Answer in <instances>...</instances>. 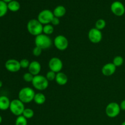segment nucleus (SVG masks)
I'll return each mask as SVG.
<instances>
[{
  "label": "nucleus",
  "instance_id": "obj_1",
  "mask_svg": "<svg viewBox=\"0 0 125 125\" xmlns=\"http://www.w3.org/2000/svg\"><path fill=\"white\" fill-rule=\"evenodd\" d=\"M27 30L32 35L36 37L43 33V25L37 19H31L27 23Z\"/></svg>",
  "mask_w": 125,
  "mask_h": 125
},
{
  "label": "nucleus",
  "instance_id": "obj_2",
  "mask_svg": "<svg viewBox=\"0 0 125 125\" xmlns=\"http://www.w3.org/2000/svg\"><path fill=\"white\" fill-rule=\"evenodd\" d=\"M35 95V93L34 89L29 87H25L20 90L18 93V99L24 104L29 103L34 101Z\"/></svg>",
  "mask_w": 125,
  "mask_h": 125
},
{
  "label": "nucleus",
  "instance_id": "obj_3",
  "mask_svg": "<svg viewBox=\"0 0 125 125\" xmlns=\"http://www.w3.org/2000/svg\"><path fill=\"white\" fill-rule=\"evenodd\" d=\"M34 42L35 46L39 47L42 50L50 48L52 45V41L50 36L43 33L35 37Z\"/></svg>",
  "mask_w": 125,
  "mask_h": 125
},
{
  "label": "nucleus",
  "instance_id": "obj_4",
  "mask_svg": "<svg viewBox=\"0 0 125 125\" xmlns=\"http://www.w3.org/2000/svg\"><path fill=\"white\" fill-rule=\"evenodd\" d=\"M31 83L34 89L40 91L46 90L49 85V81L46 76L40 74L35 76Z\"/></svg>",
  "mask_w": 125,
  "mask_h": 125
},
{
  "label": "nucleus",
  "instance_id": "obj_5",
  "mask_svg": "<svg viewBox=\"0 0 125 125\" xmlns=\"http://www.w3.org/2000/svg\"><path fill=\"white\" fill-rule=\"evenodd\" d=\"M9 109L11 113L17 117L22 115L23 111L25 109L24 104L19 99H15L11 101Z\"/></svg>",
  "mask_w": 125,
  "mask_h": 125
},
{
  "label": "nucleus",
  "instance_id": "obj_6",
  "mask_svg": "<svg viewBox=\"0 0 125 125\" xmlns=\"http://www.w3.org/2000/svg\"><path fill=\"white\" fill-rule=\"evenodd\" d=\"M121 111L120 104L116 102H111L106 106V114L109 118H115L120 114Z\"/></svg>",
  "mask_w": 125,
  "mask_h": 125
},
{
  "label": "nucleus",
  "instance_id": "obj_7",
  "mask_svg": "<svg viewBox=\"0 0 125 125\" xmlns=\"http://www.w3.org/2000/svg\"><path fill=\"white\" fill-rule=\"evenodd\" d=\"M53 12L49 9H44L39 13L37 20L43 24H51L52 18H54Z\"/></svg>",
  "mask_w": 125,
  "mask_h": 125
},
{
  "label": "nucleus",
  "instance_id": "obj_8",
  "mask_svg": "<svg viewBox=\"0 0 125 125\" xmlns=\"http://www.w3.org/2000/svg\"><path fill=\"white\" fill-rule=\"evenodd\" d=\"M54 45L59 51H65L68 47V40L63 35H57L54 39Z\"/></svg>",
  "mask_w": 125,
  "mask_h": 125
},
{
  "label": "nucleus",
  "instance_id": "obj_9",
  "mask_svg": "<svg viewBox=\"0 0 125 125\" xmlns=\"http://www.w3.org/2000/svg\"><path fill=\"white\" fill-rule=\"evenodd\" d=\"M48 67L50 70L57 73L61 72L63 68V62L61 59L57 57H52L48 63Z\"/></svg>",
  "mask_w": 125,
  "mask_h": 125
},
{
  "label": "nucleus",
  "instance_id": "obj_10",
  "mask_svg": "<svg viewBox=\"0 0 125 125\" xmlns=\"http://www.w3.org/2000/svg\"><path fill=\"white\" fill-rule=\"evenodd\" d=\"M88 37L92 43H98L102 40L103 34L101 31L94 28L90 29L89 31Z\"/></svg>",
  "mask_w": 125,
  "mask_h": 125
},
{
  "label": "nucleus",
  "instance_id": "obj_11",
  "mask_svg": "<svg viewBox=\"0 0 125 125\" xmlns=\"http://www.w3.org/2000/svg\"><path fill=\"white\" fill-rule=\"evenodd\" d=\"M111 10L116 16L121 17L125 13V7L123 3L119 1H114L111 6Z\"/></svg>",
  "mask_w": 125,
  "mask_h": 125
},
{
  "label": "nucleus",
  "instance_id": "obj_12",
  "mask_svg": "<svg viewBox=\"0 0 125 125\" xmlns=\"http://www.w3.org/2000/svg\"><path fill=\"white\" fill-rule=\"evenodd\" d=\"M5 68L7 71L12 73H16L20 70L21 66L20 61L14 59L7 60L5 63Z\"/></svg>",
  "mask_w": 125,
  "mask_h": 125
},
{
  "label": "nucleus",
  "instance_id": "obj_13",
  "mask_svg": "<svg viewBox=\"0 0 125 125\" xmlns=\"http://www.w3.org/2000/svg\"><path fill=\"white\" fill-rule=\"evenodd\" d=\"M116 69H117V67L114 65V63L109 62L105 64L103 67L101 72L103 75L106 76H110L113 75L115 73Z\"/></svg>",
  "mask_w": 125,
  "mask_h": 125
},
{
  "label": "nucleus",
  "instance_id": "obj_14",
  "mask_svg": "<svg viewBox=\"0 0 125 125\" xmlns=\"http://www.w3.org/2000/svg\"><path fill=\"white\" fill-rule=\"evenodd\" d=\"M41 68L42 67L40 62L37 61H32L30 63V65L28 67V70L29 73L35 76L39 75L41 71Z\"/></svg>",
  "mask_w": 125,
  "mask_h": 125
},
{
  "label": "nucleus",
  "instance_id": "obj_15",
  "mask_svg": "<svg viewBox=\"0 0 125 125\" xmlns=\"http://www.w3.org/2000/svg\"><path fill=\"white\" fill-rule=\"evenodd\" d=\"M68 76L65 73L63 72H59L56 73V76L55 81L56 83L59 85H65L68 83Z\"/></svg>",
  "mask_w": 125,
  "mask_h": 125
},
{
  "label": "nucleus",
  "instance_id": "obj_16",
  "mask_svg": "<svg viewBox=\"0 0 125 125\" xmlns=\"http://www.w3.org/2000/svg\"><path fill=\"white\" fill-rule=\"evenodd\" d=\"M10 102L11 101L7 96L4 95L0 96V110L6 111L9 109L10 105Z\"/></svg>",
  "mask_w": 125,
  "mask_h": 125
},
{
  "label": "nucleus",
  "instance_id": "obj_17",
  "mask_svg": "<svg viewBox=\"0 0 125 125\" xmlns=\"http://www.w3.org/2000/svg\"><path fill=\"white\" fill-rule=\"evenodd\" d=\"M66 12H67V10H66L65 7L62 5H59V6H57L55 7L52 12H53L54 17L59 18L61 17H63L65 15Z\"/></svg>",
  "mask_w": 125,
  "mask_h": 125
},
{
  "label": "nucleus",
  "instance_id": "obj_18",
  "mask_svg": "<svg viewBox=\"0 0 125 125\" xmlns=\"http://www.w3.org/2000/svg\"><path fill=\"white\" fill-rule=\"evenodd\" d=\"M7 7L8 10L11 12H17L20 9V4L16 0H12V1L7 3Z\"/></svg>",
  "mask_w": 125,
  "mask_h": 125
},
{
  "label": "nucleus",
  "instance_id": "obj_19",
  "mask_svg": "<svg viewBox=\"0 0 125 125\" xmlns=\"http://www.w3.org/2000/svg\"><path fill=\"white\" fill-rule=\"evenodd\" d=\"M34 101L38 105L43 104L46 101V96L42 93H37L34 96Z\"/></svg>",
  "mask_w": 125,
  "mask_h": 125
},
{
  "label": "nucleus",
  "instance_id": "obj_20",
  "mask_svg": "<svg viewBox=\"0 0 125 125\" xmlns=\"http://www.w3.org/2000/svg\"><path fill=\"white\" fill-rule=\"evenodd\" d=\"M8 11L7 3L5 2L2 0H0V18L6 15Z\"/></svg>",
  "mask_w": 125,
  "mask_h": 125
},
{
  "label": "nucleus",
  "instance_id": "obj_21",
  "mask_svg": "<svg viewBox=\"0 0 125 125\" xmlns=\"http://www.w3.org/2000/svg\"><path fill=\"white\" fill-rule=\"evenodd\" d=\"M54 32V26L51 24H48L43 25V34L45 35H50L53 33Z\"/></svg>",
  "mask_w": 125,
  "mask_h": 125
},
{
  "label": "nucleus",
  "instance_id": "obj_22",
  "mask_svg": "<svg viewBox=\"0 0 125 125\" xmlns=\"http://www.w3.org/2000/svg\"><path fill=\"white\" fill-rule=\"evenodd\" d=\"M22 115L24 116L26 119H31L34 117V112L32 109L25 108V109L23 111Z\"/></svg>",
  "mask_w": 125,
  "mask_h": 125
},
{
  "label": "nucleus",
  "instance_id": "obj_23",
  "mask_svg": "<svg viewBox=\"0 0 125 125\" xmlns=\"http://www.w3.org/2000/svg\"><path fill=\"white\" fill-rule=\"evenodd\" d=\"M106 26V22L104 19H99L95 23V28L98 30H103Z\"/></svg>",
  "mask_w": 125,
  "mask_h": 125
},
{
  "label": "nucleus",
  "instance_id": "obj_24",
  "mask_svg": "<svg viewBox=\"0 0 125 125\" xmlns=\"http://www.w3.org/2000/svg\"><path fill=\"white\" fill-rule=\"evenodd\" d=\"M123 62H124V59L123 57L120 56H117L114 58L112 63L116 67H118L122 66L123 64Z\"/></svg>",
  "mask_w": 125,
  "mask_h": 125
},
{
  "label": "nucleus",
  "instance_id": "obj_25",
  "mask_svg": "<svg viewBox=\"0 0 125 125\" xmlns=\"http://www.w3.org/2000/svg\"><path fill=\"white\" fill-rule=\"evenodd\" d=\"M26 118L23 115L17 117L15 120V125H28V121Z\"/></svg>",
  "mask_w": 125,
  "mask_h": 125
},
{
  "label": "nucleus",
  "instance_id": "obj_26",
  "mask_svg": "<svg viewBox=\"0 0 125 125\" xmlns=\"http://www.w3.org/2000/svg\"><path fill=\"white\" fill-rule=\"evenodd\" d=\"M34 76L31 73H29V72L24 73L23 76V80L25 82H26V83H32L33 79H34Z\"/></svg>",
  "mask_w": 125,
  "mask_h": 125
},
{
  "label": "nucleus",
  "instance_id": "obj_27",
  "mask_svg": "<svg viewBox=\"0 0 125 125\" xmlns=\"http://www.w3.org/2000/svg\"><path fill=\"white\" fill-rule=\"evenodd\" d=\"M56 76V73L52 72V71L50 70L46 74V79L48 80V81H52L55 80Z\"/></svg>",
  "mask_w": 125,
  "mask_h": 125
},
{
  "label": "nucleus",
  "instance_id": "obj_28",
  "mask_svg": "<svg viewBox=\"0 0 125 125\" xmlns=\"http://www.w3.org/2000/svg\"><path fill=\"white\" fill-rule=\"evenodd\" d=\"M31 62L29 61L27 59H23L20 61V63L21 68H28L29 65H30Z\"/></svg>",
  "mask_w": 125,
  "mask_h": 125
},
{
  "label": "nucleus",
  "instance_id": "obj_29",
  "mask_svg": "<svg viewBox=\"0 0 125 125\" xmlns=\"http://www.w3.org/2000/svg\"><path fill=\"white\" fill-rule=\"evenodd\" d=\"M42 51L43 50L41 48L35 46L32 50V54L34 56H35V57H39V56H40L42 54Z\"/></svg>",
  "mask_w": 125,
  "mask_h": 125
},
{
  "label": "nucleus",
  "instance_id": "obj_30",
  "mask_svg": "<svg viewBox=\"0 0 125 125\" xmlns=\"http://www.w3.org/2000/svg\"><path fill=\"white\" fill-rule=\"evenodd\" d=\"M51 24L52 26H57L60 24V20L59 18H57V17H54V18H52V21L51 22Z\"/></svg>",
  "mask_w": 125,
  "mask_h": 125
},
{
  "label": "nucleus",
  "instance_id": "obj_31",
  "mask_svg": "<svg viewBox=\"0 0 125 125\" xmlns=\"http://www.w3.org/2000/svg\"><path fill=\"white\" fill-rule=\"evenodd\" d=\"M120 107L121 110L125 111V100H123L120 103Z\"/></svg>",
  "mask_w": 125,
  "mask_h": 125
},
{
  "label": "nucleus",
  "instance_id": "obj_32",
  "mask_svg": "<svg viewBox=\"0 0 125 125\" xmlns=\"http://www.w3.org/2000/svg\"><path fill=\"white\" fill-rule=\"evenodd\" d=\"M3 1H4L5 2H6V3H9V2H10V1H12V0H2Z\"/></svg>",
  "mask_w": 125,
  "mask_h": 125
},
{
  "label": "nucleus",
  "instance_id": "obj_33",
  "mask_svg": "<svg viewBox=\"0 0 125 125\" xmlns=\"http://www.w3.org/2000/svg\"><path fill=\"white\" fill-rule=\"evenodd\" d=\"M2 86V81L0 80V88H1Z\"/></svg>",
  "mask_w": 125,
  "mask_h": 125
},
{
  "label": "nucleus",
  "instance_id": "obj_34",
  "mask_svg": "<svg viewBox=\"0 0 125 125\" xmlns=\"http://www.w3.org/2000/svg\"><path fill=\"white\" fill-rule=\"evenodd\" d=\"M2 117H1V116L0 115V124H1V123H2Z\"/></svg>",
  "mask_w": 125,
  "mask_h": 125
},
{
  "label": "nucleus",
  "instance_id": "obj_35",
  "mask_svg": "<svg viewBox=\"0 0 125 125\" xmlns=\"http://www.w3.org/2000/svg\"><path fill=\"white\" fill-rule=\"evenodd\" d=\"M125 125V121H124V122L122 123V125Z\"/></svg>",
  "mask_w": 125,
  "mask_h": 125
}]
</instances>
